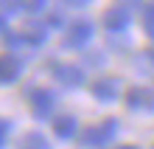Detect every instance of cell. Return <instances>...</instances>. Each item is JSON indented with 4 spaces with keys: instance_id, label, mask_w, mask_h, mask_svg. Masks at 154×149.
I'll use <instances>...</instances> for the list:
<instances>
[{
    "instance_id": "13",
    "label": "cell",
    "mask_w": 154,
    "mask_h": 149,
    "mask_svg": "<svg viewBox=\"0 0 154 149\" xmlns=\"http://www.w3.org/2000/svg\"><path fill=\"white\" fill-rule=\"evenodd\" d=\"M17 6H20V11L37 14V11H42V8L48 6V0H17Z\"/></svg>"
},
{
    "instance_id": "4",
    "label": "cell",
    "mask_w": 154,
    "mask_h": 149,
    "mask_svg": "<svg viewBox=\"0 0 154 149\" xmlns=\"http://www.w3.org/2000/svg\"><path fill=\"white\" fill-rule=\"evenodd\" d=\"M28 101H31V110H34L37 118H48L53 113V107H56V96L45 87H34L28 93Z\"/></svg>"
},
{
    "instance_id": "2",
    "label": "cell",
    "mask_w": 154,
    "mask_h": 149,
    "mask_svg": "<svg viewBox=\"0 0 154 149\" xmlns=\"http://www.w3.org/2000/svg\"><path fill=\"white\" fill-rule=\"evenodd\" d=\"M115 135H118V118H104L101 124L87 127L81 132V144L84 146H106Z\"/></svg>"
},
{
    "instance_id": "17",
    "label": "cell",
    "mask_w": 154,
    "mask_h": 149,
    "mask_svg": "<svg viewBox=\"0 0 154 149\" xmlns=\"http://www.w3.org/2000/svg\"><path fill=\"white\" fill-rule=\"evenodd\" d=\"M121 149H137V146H121Z\"/></svg>"
},
{
    "instance_id": "10",
    "label": "cell",
    "mask_w": 154,
    "mask_h": 149,
    "mask_svg": "<svg viewBox=\"0 0 154 149\" xmlns=\"http://www.w3.org/2000/svg\"><path fill=\"white\" fill-rule=\"evenodd\" d=\"M53 132H56L59 138H73L76 135V118L73 115H62L53 121Z\"/></svg>"
},
{
    "instance_id": "3",
    "label": "cell",
    "mask_w": 154,
    "mask_h": 149,
    "mask_svg": "<svg viewBox=\"0 0 154 149\" xmlns=\"http://www.w3.org/2000/svg\"><path fill=\"white\" fill-rule=\"evenodd\" d=\"M93 23L90 20H76V23H70L67 25V31H65V45L67 48H84V45L93 40Z\"/></svg>"
},
{
    "instance_id": "16",
    "label": "cell",
    "mask_w": 154,
    "mask_h": 149,
    "mask_svg": "<svg viewBox=\"0 0 154 149\" xmlns=\"http://www.w3.org/2000/svg\"><path fill=\"white\" fill-rule=\"evenodd\" d=\"M65 6H73V8H81V6H87L90 0H62Z\"/></svg>"
},
{
    "instance_id": "9",
    "label": "cell",
    "mask_w": 154,
    "mask_h": 149,
    "mask_svg": "<svg viewBox=\"0 0 154 149\" xmlns=\"http://www.w3.org/2000/svg\"><path fill=\"white\" fill-rule=\"evenodd\" d=\"M23 42L25 45H42L45 40H48V31H45V25L42 23H28V25H25V28H23Z\"/></svg>"
},
{
    "instance_id": "15",
    "label": "cell",
    "mask_w": 154,
    "mask_h": 149,
    "mask_svg": "<svg viewBox=\"0 0 154 149\" xmlns=\"http://www.w3.org/2000/svg\"><path fill=\"white\" fill-rule=\"evenodd\" d=\"M8 132H11V124H8L6 118H0V149L6 146V138H8Z\"/></svg>"
},
{
    "instance_id": "5",
    "label": "cell",
    "mask_w": 154,
    "mask_h": 149,
    "mask_svg": "<svg viewBox=\"0 0 154 149\" xmlns=\"http://www.w3.org/2000/svg\"><path fill=\"white\" fill-rule=\"evenodd\" d=\"M126 107L137 113H154V90L151 87H129L126 90Z\"/></svg>"
},
{
    "instance_id": "12",
    "label": "cell",
    "mask_w": 154,
    "mask_h": 149,
    "mask_svg": "<svg viewBox=\"0 0 154 149\" xmlns=\"http://www.w3.org/2000/svg\"><path fill=\"white\" fill-rule=\"evenodd\" d=\"M143 28H146V34L154 40V0H149V3L143 6Z\"/></svg>"
},
{
    "instance_id": "1",
    "label": "cell",
    "mask_w": 154,
    "mask_h": 149,
    "mask_svg": "<svg viewBox=\"0 0 154 149\" xmlns=\"http://www.w3.org/2000/svg\"><path fill=\"white\" fill-rule=\"evenodd\" d=\"M134 8H140V0H115V3L104 11L106 31H115V34L126 31V28H129V23H132Z\"/></svg>"
},
{
    "instance_id": "7",
    "label": "cell",
    "mask_w": 154,
    "mask_h": 149,
    "mask_svg": "<svg viewBox=\"0 0 154 149\" xmlns=\"http://www.w3.org/2000/svg\"><path fill=\"white\" fill-rule=\"evenodd\" d=\"M23 62L14 53H0V85H14L20 79Z\"/></svg>"
},
{
    "instance_id": "11",
    "label": "cell",
    "mask_w": 154,
    "mask_h": 149,
    "mask_svg": "<svg viewBox=\"0 0 154 149\" xmlns=\"http://www.w3.org/2000/svg\"><path fill=\"white\" fill-rule=\"evenodd\" d=\"M20 149H51V144H48V138H45L42 132H28L23 138Z\"/></svg>"
},
{
    "instance_id": "6",
    "label": "cell",
    "mask_w": 154,
    "mask_h": 149,
    "mask_svg": "<svg viewBox=\"0 0 154 149\" xmlns=\"http://www.w3.org/2000/svg\"><path fill=\"white\" fill-rule=\"evenodd\" d=\"M53 76H56V82L62 87H67V90L84 85V73H81V68H76V65H53Z\"/></svg>"
},
{
    "instance_id": "14",
    "label": "cell",
    "mask_w": 154,
    "mask_h": 149,
    "mask_svg": "<svg viewBox=\"0 0 154 149\" xmlns=\"http://www.w3.org/2000/svg\"><path fill=\"white\" fill-rule=\"evenodd\" d=\"M17 11H20L17 0H0V20H8V17H14Z\"/></svg>"
},
{
    "instance_id": "8",
    "label": "cell",
    "mask_w": 154,
    "mask_h": 149,
    "mask_svg": "<svg viewBox=\"0 0 154 149\" xmlns=\"http://www.w3.org/2000/svg\"><path fill=\"white\" fill-rule=\"evenodd\" d=\"M118 93H121V82L115 76H101V79L93 82V96L98 101H115Z\"/></svg>"
}]
</instances>
